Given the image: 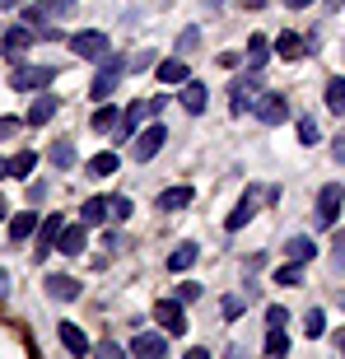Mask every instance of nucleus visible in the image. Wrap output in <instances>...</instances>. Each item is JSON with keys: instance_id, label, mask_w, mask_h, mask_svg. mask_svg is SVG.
Returning <instances> with one entry per match:
<instances>
[{"instance_id": "obj_48", "label": "nucleus", "mask_w": 345, "mask_h": 359, "mask_svg": "<svg viewBox=\"0 0 345 359\" xmlns=\"http://www.w3.org/2000/svg\"><path fill=\"white\" fill-rule=\"evenodd\" d=\"M285 5H290V10H308V5H313V0H285Z\"/></svg>"}, {"instance_id": "obj_47", "label": "nucleus", "mask_w": 345, "mask_h": 359, "mask_svg": "<svg viewBox=\"0 0 345 359\" xmlns=\"http://www.w3.org/2000/svg\"><path fill=\"white\" fill-rule=\"evenodd\" d=\"M182 359H210V350H205V346H196V350H187Z\"/></svg>"}, {"instance_id": "obj_24", "label": "nucleus", "mask_w": 345, "mask_h": 359, "mask_svg": "<svg viewBox=\"0 0 345 359\" xmlns=\"http://www.w3.org/2000/svg\"><path fill=\"white\" fill-rule=\"evenodd\" d=\"M33 229H38V215H33V210L14 215V219H10V243H24V238H33Z\"/></svg>"}, {"instance_id": "obj_39", "label": "nucleus", "mask_w": 345, "mask_h": 359, "mask_svg": "<svg viewBox=\"0 0 345 359\" xmlns=\"http://www.w3.org/2000/svg\"><path fill=\"white\" fill-rule=\"evenodd\" d=\"M318 121H313V117H304V121H299V140H304V145H318Z\"/></svg>"}, {"instance_id": "obj_4", "label": "nucleus", "mask_w": 345, "mask_h": 359, "mask_svg": "<svg viewBox=\"0 0 345 359\" xmlns=\"http://www.w3.org/2000/svg\"><path fill=\"white\" fill-rule=\"evenodd\" d=\"M52 80H56L52 66H14L10 89H14V93H38V89H47Z\"/></svg>"}, {"instance_id": "obj_14", "label": "nucleus", "mask_w": 345, "mask_h": 359, "mask_svg": "<svg viewBox=\"0 0 345 359\" xmlns=\"http://www.w3.org/2000/svg\"><path fill=\"white\" fill-rule=\"evenodd\" d=\"M56 336H61V346L70 350V355H89V336L80 332V327H75V322H61V327H56Z\"/></svg>"}, {"instance_id": "obj_43", "label": "nucleus", "mask_w": 345, "mask_h": 359, "mask_svg": "<svg viewBox=\"0 0 345 359\" xmlns=\"http://www.w3.org/2000/svg\"><path fill=\"white\" fill-rule=\"evenodd\" d=\"M332 159L345 163V131H336V140H332Z\"/></svg>"}, {"instance_id": "obj_17", "label": "nucleus", "mask_w": 345, "mask_h": 359, "mask_svg": "<svg viewBox=\"0 0 345 359\" xmlns=\"http://www.w3.org/2000/svg\"><path fill=\"white\" fill-rule=\"evenodd\" d=\"M154 75H159V84H187V80H191V75H187V66H182V56L159 61V66H154Z\"/></svg>"}, {"instance_id": "obj_51", "label": "nucleus", "mask_w": 345, "mask_h": 359, "mask_svg": "<svg viewBox=\"0 0 345 359\" xmlns=\"http://www.w3.org/2000/svg\"><path fill=\"white\" fill-rule=\"evenodd\" d=\"M5 215H10V210H5V201H0V219H5Z\"/></svg>"}, {"instance_id": "obj_34", "label": "nucleus", "mask_w": 345, "mask_h": 359, "mask_svg": "<svg viewBox=\"0 0 345 359\" xmlns=\"http://www.w3.org/2000/svg\"><path fill=\"white\" fill-rule=\"evenodd\" d=\"M117 121H121L117 107H98L93 112V131H117Z\"/></svg>"}, {"instance_id": "obj_44", "label": "nucleus", "mask_w": 345, "mask_h": 359, "mask_svg": "<svg viewBox=\"0 0 345 359\" xmlns=\"http://www.w3.org/2000/svg\"><path fill=\"white\" fill-rule=\"evenodd\" d=\"M14 131H19V117H0V140H10Z\"/></svg>"}, {"instance_id": "obj_2", "label": "nucleus", "mask_w": 345, "mask_h": 359, "mask_svg": "<svg viewBox=\"0 0 345 359\" xmlns=\"http://www.w3.org/2000/svg\"><path fill=\"white\" fill-rule=\"evenodd\" d=\"M75 14V0H38V5H24V24L28 28H61V19Z\"/></svg>"}, {"instance_id": "obj_26", "label": "nucleus", "mask_w": 345, "mask_h": 359, "mask_svg": "<svg viewBox=\"0 0 345 359\" xmlns=\"http://www.w3.org/2000/svg\"><path fill=\"white\" fill-rule=\"evenodd\" d=\"M285 252H290V262H313L318 243H313V238H304V233H294V238L285 243Z\"/></svg>"}, {"instance_id": "obj_29", "label": "nucleus", "mask_w": 345, "mask_h": 359, "mask_svg": "<svg viewBox=\"0 0 345 359\" xmlns=\"http://www.w3.org/2000/svg\"><path fill=\"white\" fill-rule=\"evenodd\" d=\"M266 56H271V42L262 38V33H252V38H248V66H266Z\"/></svg>"}, {"instance_id": "obj_52", "label": "nucleus", "mask_w": 345, "mask_h": 359, "mask_svg": "<svg viewBox=\"0 0 345 359\" xmlns=\"http://www.w3.org/2000/svg\"><path fill=\"white\" fill-rule=\"evenodd\" d=\"M341 346H345V332H341Z\"/></svg>"}, {"instance_id": "obj_53", "label": "nucleus", "mask_w": 345, "mask_h": 359, "mask_svg": "<svg viewBox=\"0 0 345 359\" xmlns=\"http://www.w3.org/2000/svg\"><path fill=\"white\" fill-rule=\"evenodd\" d=\"M341 5H345V0H341Z\"/></svg>"}, {"instance_id": "obj_41", "label": "nucleus", "mask_w": 345, "mask_h": 359, "mask_svg": "<svg viewBox=\"0 0 345 359\" xmlns=\"http://www.w3.org/2000/svg\"><path fill=\"white\" fill-rule=\"evenodd\" d=\"M107 210H112V219H126V215H131V201L126 196H107Z\"/></svg>"}, {"instance_id": "obj_28", "label": "nucleus", "mask_w": 345, "mask_h": 359, "mask_svg": "<svg viewBox=\"0 0 345 359\" xmlns=\"http://www.w3.org/2000/svg\"><path fill=\"white\" fill-rule=\"evenodd\" d=\"M84 224H103V219H112V210H107V196H93V201H84Z\"/></svg>"}, {"instance_id": "obj_45", "label": "nucleus", "mask_w": 345, "mask_h": 359, "mask_svg": "<svg viewBox=\"0 0 345 359\" xmlns=\"http://www.w3.org/2000/svg\"><path fill=\"white\" fill-rule=\"evenodd\" d=\"M131 66H135V70H149V66H154V52H140V56L131 61Z\"/></svg>"}, {"instance_id": "obj_23", "label": "nucleus", "mask_w": 345, "mask_h": 359, "mask_svg": "<svg viewBox=\"0 0 345 359\" xmlns=\"http://www.w3.org/2000/svg\"><path fill=\"white\" fill-rule=\"evenodd\" d=\"M266 355L271 359L290 355V332H285V327H266Z\"/></svg>"}, {"instance_id": "obj_36", "label": "nucleus", "mask_w": 345, "mask_h": 359, "mask_svg": "<svg viewBox=\"0 0 345 359\" xmlns=\"http://www.w3.org/2000/svg\"><path fill=\"white\" fill-rule=\"evenodd\" d=\"M304 327H308V336H322V332H327V313H322V308H308Z\"/></svg>"}, {"instance_id": "obj_13", "label": "nucleus", "mask_w": 345, "mask_h": 359, "mask_svg": "<svg viewBox=\"0 0 345 359\" xmlns=\"http://www.w3.org/2000/svg\"><path fill=\"white\" fill-rule=\"evenodd\" d=\"M131 355L135 359H163V355H168V346H163L159 332H140V336H135V346H131Z\"/></svg>"}, {"instance_id": "obj_37", "label": "nucleus", "mask_w": 345, "mask_h": 359, "mask_svg": "<svg viewBox=\"0 0 345 359\" xmlns=\"http://www.w3.org/2000/svg\"><path fill=\"white\" fill-rule=\"evenodd\" d=\"M172 299H177V304H196V299H201V285H196V280H187V285H177V294H172Z\"/></svg>"}, {"instance_id": "obj_10", "label": "nucleus", "mask_w": 345, "mask_h": 359, "mask_svg": "<svg viewBox=\"0 0 345 359\" xmlns=\"http://www.w3.org/2000/svg\"><path fill=\"white\" fill-rule=\"evenodd\" d=\"M84 243H89V224H66L61 238H56V248H61V257H80Z\"/></svg>"}, {"instance_id": "obj_5", "label": "nucleus", "mask_w": 345, "mask_h": 359, "mask_svg": "<svg viewBox=\"0 0 345 359\" xmlns=\"http://www.w3.org/2000/svg\"><path fill=\"white\" fill-rule=\"evenodd\" d=\"M252 117L266 121V126H280L290 117V98L285 93H262V98H252Z\"/></svg>"}, {"instance_id": "obj_6", "label": "nucleus", "mask_w": 345, "mask_h": 359, "mask_svg": "<svg viewBox=\"0 0 345 359\" xmlns=\"http://www.w3.org/2000/svg\"><path fill=\"white\" fill-rule=\"evenodd\" d=\"M341 205H345V187H341V182H327V187L318 191V224H322V229L336 224Z\"/></svg>"}, {"instance_id": "obj_21", "label": "nucleus", "mask_w": 345, "mask_h": 359, "mask_svg": "<svg viewBox=\"0 0 345 359\" xmlns=\"http://www.w3.org/2000/svg\"><path fill=\"white\" fill-rule=\"evenodd\" d=\"M117 168H121V159L112 154V149H103V154H93V159H89V177H93V182H98V177H112Z\"/></svg>"}, {"instance_id": "obj_15", "label": "nucleus", "mask_w": 345, "mask_h": 359, "mask_svg": "<svg viewBox=\"0 0 345 359\" xmlns=\"http://www.w3.org/2000/svg\"><path fill=\"white\" fill-rule=\"evenodd\" d=\"M145 117H149V103H131L126 112H121V121H117V131H112V135H121V140H126V135H135Z\"/></svg>"}, {"instance_id": "obj_49", "label": "nucleus", "mask_w": 345, "mask_h": 359, "mask_svg": "<svg viewBox=\"0 0 345 359\" xmlns=\"http://www.w3.org/2000/svg\"><path fill=\"white\" fill-rule=\"evenodd\" d=\"M0 177H10V159H0Z\"/></svg>"}, {"instance_id": "obj_25", "label": "nucleus", "mask_w": 345, "mask_h": 359, "mask_svg": "<svg viewBox=\"0 0 345 359\" xmlns=\"http://www.w3.org/2000/svg\"><path fill=\"white\" fill-rule=\"evenodd\" d=\"M304 52H308V47H304L299 33H280V38H276V56H285V61H299Z\"/></svg>"}, {"instance_id": "obj_22", "label": "nucleus", "mask_w": 345, "mask_h": 359, "mask_svg": "<svg viewBox=\"0 0 345 359\" xmlns=\"http://www.w3.org/2000/svg\"><path fill=\"white\" fill-rule=\"evenodd\" d=\"M191 196H196L191 187H168V191L159 196V210H187V205H191Z\"/></svg>"}, {"instance_id": "obj_7", "label": "nucleus", "mask_w": 345, "mask_h": 359, "mask_svg": "<svg viewBox=\"0 0 345 359\" xmlns=\"http://www.w3.org/2000/svg\"><path fill=\"white\" fill-rule=\"evenodd\" d=\"M163 140H168V126H163V121L145 126V131L135 135V163H149V159H154V154L163 149Z\"/></svg>"}, {"instance_id": "obj_40", "label": "nucleus", "mask_w": 345, "mask_h": 359, "mask_svg": "<svg viewBox=\"0 0 345 359\" xmlns=\"http://www.w3.org/2000/svg\"><path fill=\"white\" fill-rule=\"evenodd\" d=\"M243 313H248V308H243V294H229V299H224V318H229V322H238Z\"/></svg>"}, {"instance_id": "obj_50", "label": "nucleus", "mask_w": 345, "mask_h": 359, "mask_svg": "<svg viewBox=\"0 0 345 359\" xmlns=\"http://www.w3.org/2000/svg\"><path fill=\"white\" fill-rule=\"evenodd\" d=\"M10 5H19V0H0V10H10Z\"/></svg>"}, {"instance_id": "obj_3", "label": "nucleus", "mask_w": 345, "mask_h": 359, "mask_svg": "<svg viewBox=\"0 0 345 359\" xmlns=\"http://www.w3.org/2000/svg\"><path fill=\"white\" fill-rule=\"evenodd\" d=\"M70 52L84 56V61H103V56L112 52V42H107L103 28H80V33L70 38Z\"/></svg>"}, {"instance_id": "obj_30", "label": "nucleus", "mask_w": 345, "mask_h": 359, "mask_svg": "<svg viewBox=\"0 0 345 359\" xmlns=\"http://www.w3.org/2000/svg\"><path fill=\"white\" fill-rule=\"evenodd\" d=\"M196 47H201V28H182L177 42H172V52H177V56H191Z\"/></svg>"}, {"instance_id": "obj_27", "label": "nucleus", "mask_w": 345, "mask_h": 359, "mask_svg": "<svg viewBox=\"0 0 345 359\" xmlns=\"http://www.w3.org/2000/svg\"><path fill=\"white\" fill-rule=\"evenodd\" d=\"M47 159H52L56 168L66 173L70 163H75V145H70V140H52V149H47Z\"/></svg>"}, {"instance_id": "obj_42", "label": "nucleus", "mask_w": 345, "mask_h": 359, "mask_svg": "<svg viewBox=\"0 0 345 359\" xmlns=\"http://www.w3.org/2000/svg\"><path fill=\"white\" fill-rule=\"evenodd\" d=\"M266 327H290V308H271L266 313Z\"/></svg>"}, {"instance_id": "obj_19", "label": "nucleus", "mask_w": 345, "mask_h": 359, "mask_svg": "<svg viewBox=\"0 0 345 359\" xmlns=\"http://www.w3.org/2000/svg\"><path fill=\"white\" fill-rule=\"evenodd\" d=\"M252 215H257V201H252V196H243L238 205H234V215L224 219V224H229V233H238V229H248V224H252Z\"/></svg>"}, {"instance_id": "obj_9", "label": "nucleus", "mask_w": 345, "mask_h": 359, "mask_svg": "<svg viewBox=\"0 0 345 359\" xmlns=\"http://www.w3.org/2000/svg\"><path fill=\"white\" fill-rule=\"evenodd\" d=\"M177 103H182V112L201 117V112H205V103H210V89H205V84H196V80H187L182 93H177Z\"/></svg>"}, {"instance_id": "obj_46", "label": "nucleus", "mask_w": 345, "mask_h": 359, "mask_svg": "<svg viewBox=\"0 0 345 359\" xmlns=\"http://www.w3.org/2000/svg\"><path fill=\"white\" fill-rule=\"evenodd\" d=\"M336 262L345 266V233H336Z\"/></svg>"}, {"instance_id": "obj_8", "label": "nucleus", "mask_w": 345, "mask_h": 359, "mask_svg": "<svg viewBox=\"0 0 345 359\" xmlns=\"http://www.w3.org/2000/svg\"><path fill=\"white\" fill-rule=\"evenodd\" d=\"M154 318H159V327H163V332H172V336L187 332V313H182L177 299H159V304H154Z\"/></svg>"}, {"instance_id": "obj_38", "label": "nucleus", "mask_w": 345, "mask_h": 359, "mask_svg": "<svg viewBox=\"0 0 345 359\" xmlns=\"http://www.w3.org/2000/svg\"><path fill=\"white\" fill-rule=\"evenodd\" d=\"M93 359H126V350L112 346V341H98V346H93Z\"/></svg>"}, {"instance_id": "obj_31", "label": "nucleus", "mask_w": 345, "mask_h": 359, "mask_svg": "<svg viewBox=\"0 0 345 359\" xmlns=\"http://www.w3.org/2000/svg\"><path fill=\"white\" fill-rule=\"evenodd\" d=\"M327 107L336 117H345V80H327Z\"/></svg>"}, {"instance_id": "obj_33", "label": "nucleus", "mask_w": 345, "mask_h": 359, "mask_svg": "<svg viewBox=\"0 0 345 359\" xmlns=\"http://www.w3.org/2000/svg\"><path fill=\"white\" fill-rule=\"evenodd\" d=\"M61 229H66V224H61V215H52V219H42V243H38L42 252H47V248H56V238H61Z\"/></svg>"}, {"instance_id": "obj_20", "label": "nucleus", "mask_w": 345, "mask_h": 359, "mask_svg": "<svg viewBox=\"0 0 345 359\" xmlns=\"http://www.w3.org/2000/svg\"><path fill=\"white\" fill-rule=\"evenodd\" d=\"M47 294L52 299H80V280L75 276H47Z\"/></svg>"}, {"instance_id": "obj_11", "label": "nucleus", "mask_w": 345, "mask_h": 359, "mask_svg": "<svg viewBox=\"0 0 345 359\" xmlns=\"http://www.w3.org/2000/svg\"><path fill=\"white\" fill-rule=\"evenodd\" d=\"M252 98H262V75H238L234 80V112H243Z\"/></svg>"}, {"instance_id": "obj_35", "label": "nucleus", "mask_w": 345, "mask_h": 359, "mask_svg": "<svg viewBox=\"0 0 345 359\" xmlns=\"http://www.w3.org/2000/svg\"><path fill=\"white\" fill-rule=\"evenodd\" d=\"M276 285H304V262H290V266L276 271Z\"/></svg>"}, {"instance_id": "obj_32", "label": "nucleus", "mask_w": 345, "mask_h": 359, "mask_svg": "<svg viewBox=\"0 0 345 359\" xmlns=\"http://www.w3.org/2000/svg\"><path fill=\"white\" fill-rule=\"evenodd\" d=\"M33 168H38V154H33V149H24V154H14V159H10V177H28Z\"/></svg>"}, {"instance_id": "obj_1", "label": "nucleus", "mask_w": 345, "mask_h": 359, "mask_svg": "<svg viewBox=\"0 0 345 359\" xmlns=\"http://www.w3.org/2000/svg\"><path fill=\"white\" fill-rule=\"evenodd\" d=\"M126 70H131V61H126V56L107 52L103 61H98V70H93V80H89V98H93V103H103L107 93L121 84V75H126Z\"/></svg>"}, {"instance_id": "obj_12", "label": "nucleus", "mask_w": 345, "mask_h": 359, "mask_svg": "<svg viewBox=\"0 0 345 359\" xmlns=\"http://www.w3.org/2000/svg\"><path fill=\"white\" fill-rule=\"evenodd\" d=\"M33 38H38V28L14 24V28H5V42H0V47H5L10 56H19V52H28V47H33Z\"/></svg>"}, {"instance_id": "obj_16", "label": "nucleus", "mask_w": 345, "mask_h": 359, "mask_svg": "<svg viewBox=\"0 0 345 359\" xmlns=\"http://www.w3.org/2000/svg\"><path fill=\"white\" fill-rule=\"evenodd\" d=\"M56 107H61V103H56L52 93H42L38 103L28 107V117H24V126H47V121H52V117H56Z\"/></svg>"}, {"instance_id": "obj_18", "label": "nucleus", "mask_w": 345, "mask_h": 359, "mask_svg": "<svg viewBox=\"0 0 345 359\" xmlns=\"http://www.w3.org/2000/svg\"><path fill=\"white\" fill-rule=\"evenodd\" d=\"M196 252H201L196 243H177V248L168 252V271H172V276H177V271H191V266H196Z\"/></svg>"}]
</instances>
